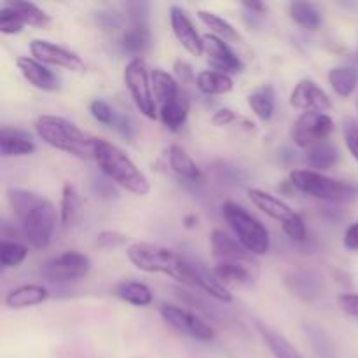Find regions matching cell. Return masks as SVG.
I'll return each instance as SVG.
<instances>
[{
    "label": "cell",
    "instance_id": "cell-20",
    "mask_svg": "<svg viewBox=\"0 0 358 358\" xmlns=\"http://www.w3.org/2000/svg\"><path fill=\"white\" fill-rule=\"evenodd\" d=\"M35 152V143L28 133L21 129L7 128L0 129V154L3 157L30 156Z\"/></svg>",
    "mask_w": 358,
    "mask_h": 358
},
{
    "label": "cell",
    "instance_id": "cell-49",
    "mask_svg": "<svg viewBox=\"0 0 358 358\" xmlns=\"http://www.w3.org/2000/svg\"><path fill=\"white\" fill-rule=\"evenodd\" d=\"M357 58H358V49H357Z\"/></svg>",
    "mask_w": 358,
    "mask_h": 358
},
{
    "label": "cell",
    "instance_id": "cell-24",
    "mask_svg": "<svg viewBox=\"0 0 358 358\" xmlns=\"http://www.w3.org/2000/svg\"><path fill=\"white\" fill-rule=\"evenodd\" d=\"M168 163L170 168L178 175L180 178L189 182H199L203 178L201 170H199L198 164L194 163L191 156L187 154V150L180 145H171L168 150Z\"/></svg>",
    "mask_w": 358,
    "mask_h": 358
},
{
    "label": "cell",
    "instance_id": "cell-18",
    "mask_svg": "<svg viewBox=\"0 0 358 358\" xmlns=\"http://www.w3.org/2000/svg\"><path fill=\"white\" fill-rule=\"evenodd\" d=\"M17 70L21 76L34 87L42 91H56L59 87V79L44 65L31 56H20L16 59Z\"/></svg>",
    "mask_w": 358,
    "mask_h": 358
},
{
    "label": "cell",
    "instance_id": "cell-15",
    "mask_svg": "<svg viewBox=\"0 0 358 358\" xmlns=\"http://www.w3.org/2000/svg\"><path fill=\"white\" fill-rule=\"evenodd\" d=\"M203 45H205V55L206 59H208V65L215 72L231 76V73H240L243 70V62L227 45L226 41L212 34H206L203 35Z\"/></svg>",
    "mask_w": 358,
    "mask_h": 358
},
{
    "label": "cell",
    "instance_id": "cell-47",
    "mask_svg": "<svg viewBox=\"0 0 358 358\" xmlns=\"http://www.w3.org/2000/svg\"><path fill=\"white\" fill-rule=\"evenodd\" d=\"M245 9L252 10V13H257V14H264L268 10V7L264 6L262 2H243Z\"/></svg>",
    "mask_w": 358,
    "mask_h": 358
},
{
    "label": "cell",
    "instance_id": "cell-28",
    "mask_svg": "<svg viewBox=\"0 0 358 358\" xmlns=\"http://www.w3.org/2000/svg\"><path fill=\"white\" fill-rule=\"evenodd\" d=\"M6 6H9L28 27L48 28L51 24V16L44 9L35 6L34 2H27V0H7Z\"/></svg>",
    "mask_w": 358,
    "mask_h": 358
},
{
    "label": "cell",
    "instance_id": "cell-39",
    "mask_svg": "<svg viewBox=\"0 0 358 358\" xmlns=\"http://www.w3.org/2000/svg\"><path fill=\"white\" fill-rule=\"evenodd\" d=\"M343 135H345V143L350 154L358 161V121L346 119L345 124H343Z\"/></svg>",
    "mask_w": 358,
    "mask_h": 358
},
{
    "label": "cell",
    "instance_id": "cell-11",
    "mask_svg": "<svg viewBox=\"0 0 358 358\" xmlns=\"http://www.w3.org/2000/svg\"><path fill=\"white\" fill-rule=\"evenodd\" d=\"M334 129L331 115L322 112H306L297 117L292 126V140L301 149H310L317 143L327 142Z\"/></svg>",
    "mask_w": 358,
    "mask_h": 358
},
{
    "label": "cell",
    "instance_id": "cell-48",
    "mask_svg": "<svg viewBox=\"0 0 358 358\" xmlns=\"http://www.w3.org/2000/svg\"><path fill=\"white\" fill-rule=\"evenodd\" d=\"M357 110H358V98H357Z\"/></svg>",
    "mask_w": 358,
    "mask_h": 358
},
{
    "label": "cell",
    "instance_id": "cell-23",
    "mask_svg": "<svg viewBox=\"0 0 358 358\" xmlns=\"http://www.w3.org/2000/svg\"><path fill=\"white\" fill-rule=\"evenodd\" d=\"M48 297V289H44L42 285H35V283H28V285L16 287V289L7 294L6 306L10 308V310H23V308L38 306Z\"/></svg>",
    "mask_w": 358,
    "mask_h": 358
},
{
    "label": "cell",
    "instance_id": "cell-14",
    "mask_svg": "<svg viewBox=\"0 0 358 358\" xmlns=\"http://www.w3.org/2000/svg\"><path fill=\"white\" fill-rule=\"evenodd\" d=\"M289 101L294 108L301 110L303 114H306V112L325 114L332 108L329 94L313 79H301L290 93Z\"/></svg>",
    "mask_w": 358,
    "mask_h": 358
},
{
    "label": "cell",
    "instance_id": "cell-32",
    "mask_svg": "<svg viewBox=\"0 0 358 358\" xmlns=\"http://www.w3.org/2000/svg\"><path fill=\"white\" fill-rule=\"evenodd\" d=\"M248 107L261 121H269L275 114V90L271 86H262L248 94Z\"/></svg>",
    "mask_w": 358,
    "mask_h": 358
},
{
    "label": "cell",
    "instance_id": "cell-31",
    "mask_svg": "<svg viewBox=\"0 0 358 358\" xmlns=\"http://www.w3.org/2000/svg\"><path fill=\"white\" fill-rule=\"evenodd\" d=\"M329 84L343 98H348L358 86V70L353 66H334L329 72Z\"/></svg>",
    "mask_w": 358,
    "mask_h": 358
},
{
    "label": "cell",
    "instance_id": "cell-6",
    "mask_svg": "<svg viewBox=\"0 0 358 358\" xmlns=\"http://www.w3.org/2000/svg\"><path fill=\"white\" fill-rule=\"evenodd\" d=\"M222 217L233 229L236 240L250 252L252 255H264L269 252V231L264 224L252 215L247 208L234 201H226L222 205Z\"/></svg>",
    "mask_w": 358,
    "mask_h": 358
},
{
    "label": "cell",
    "instance_id": "cell-29",
    "mask_svg": "<svg viewBox=\"0 0 358 358\" xmlns=\"http://www.w3.org/2000/svg\"><path fill=\"white\" fill-rule=\"evenodd\" d=\"M217 278L224 283V285H238V287H250L254 283L255 275L257 273L250 268H245L240 264H226L220 262L213 269Z\"/></svg>",
    "mask_w": 358,
    "mask_h": 358
},
{
    "label": "cell",
    "instance_id": "cell-40",
    "mask_svg": "<svg viewBox=\"0 0 358 358\" xmlns=\"http://www.w3.org/2000/svg\"><path fill=\"white\" fill-rule=\"evenodd\" d=\"M91 189H93V194L100 199H115L119 196L114 182L107 177L93 178V182H91Z\"/></svg>",
    "mask_w": 358,
    "mask_h": 358
},
{
    "label": "cell",
    "instance_id": "cell-45",
    "mask_svg": "<svg viewBox=\"0 0 358 358\" xmlns=\"http://www.w3.org/2000/svg\"><path fill=\"white\" fill-rule=\"evenodd\" d=\"M343 243H345V247L348 248V250L358 252V222L352 224V226L345 231Z\"/></svg>",
    "mask_w": 358,
    "mask_h": 358
},
{
    "label": "cell",
    "instance_id": "cell-5",
    "mask_svg": "<svg viewBox=\"0 0 358 358\" xmlns=\"http://www.w3.org/2000/svg\"><path fill=\"white\" fill-rule=\"evenodd\" d=\"M290 184L297 191L329 203H350L358 198V185L352 182L336 180L315 170H292Z\"/></svg>",
    "mask_w": 358,
    "mask_h": 358
},
{
    "label": "cell",
    "instance_id": "cell-38",
    "mask_svg": "<svg viewBox=\"0 0 358 358\" xmlns=\"http://www.w3.org/2000/svg\"><path fill=\"white\" fill-rule=\"evenodd\" d=\"M24 27H27V24L23 23V20H21L9 6L3 3V6L0 7V31H2L3 35H16L20 34Z\"/></svg>",
    "mask_w": 358,
    "mask_h": 358
},
{
    "label": "cell",
    "instance_id": "cell-17",
    "mask_svg": "<svg viewBox=\"0 0 358 358\" xmlns=\"http://www.w3.org/2000/svg\"><path fill=\"white\" fill-rule=\"evenodd\" d=\"M285 287L297 299L311 303L324 292V276L315 269H296L287 275Z\"/></svg>",
    "mask_w": 358,
    "mask_h": 358
},
{
    "label": "cell",
    "instance_id": "cell-25",
    "mask_svg": "<svg viewBox=\"0 0 358 358\" xmlns=\"http://www.w3.org/2000/svg\"><path fill=\"white\" fill-rule=\"evenodd\" d=\"M257 331L261 334L262 341L266 343V346L269 348L271 355L275 358H304L299 353V350L292 345L287 338H283L282 334H278L276 331H273L268 325L257 324Z\"/></svg>",
    "mask_w": 358,
    "mask_h": 358
},
{
    "label": "cell",
    "instance_id": "cell-36",
    "mask_svg": "<svg viewBox=\"0 0 358 358\" xmlns=\"http://www.w3.org/2000/svg\"><path fill=\"white\" fill-rule=\"evenodd\" d=\"M27 257L28 248L24 245L16 243V241L2 240V243H0V266L3 269L17 268L20 264H23Z\"/></svg>",
    "mask_w": 358,
    "mask_h": 358
},
{
    "label": "cell",
    "instance_id": "cell-21",
    "mask_svg": "<svg viewBox=\"0 0 358 358\" xmlns=\"http://www.w3.org/2000/svg\"><path fill=\"white\" fill-rule=\"evenodd\" d=\"M194 289H199L210 296L212 299L219 301V303H233V296H231L229 289L220 282L215 276V273L208 271L205 266L196 264L194 262Z\"/></svg>",
    "mask_w": 358,
    "mask_h": 358
},
{
    "label": "cell",
    "instance_id": "cell-46",
    "mask_svg": "<svg viewBox=\"0 0 358 358\" xmlns=\"http://www.w3.org/2000/svg\"><path fill=\"white\" fill-rule=\"evenodd\" d=\"M96 23L100 24L103 30H115V28H119V17L110 13H98Z\"/></svg>",
    "mask_w": 358,
    "mask_h": 358
},
{
    "label": "cell",
    "instance_id": "cell-34",
    "mask_svg": "<svg viewBox=\"0 0 358 358\" xmlns=\"http://www.w3.org/2000/svg\"><path fill=\"white\" fill-rule=\"evenodd\" d=\"M289 10L290 17H292L299 27L308 28V30H318L322 21H324L318 7L311 2H292L290 3Z\"/></svg>",
    "mask_w": 358,
    "mask_h": 358
},
{
    "label": "cell",
    "instance_id": "cell-42",
    "mask_svg": "<svg viewBox=\"0 0 358 358\" xmlns=\"http://www.w3.org/2000/svg\"><path fill=\"white\" fill-rule=\"evenodd\" d=\"M338 306L343 313L358 318V294H341L338 296Z\"/></svg>",
    "mask_w": 358,
    "mask_h": 358
},
{
    "label": "cell",
    "instance_id": "cell-41",
    "mask_svg": "<svg viewBox=\"0 0 358 358\" xmlns=\"http://www.w3.org/2000/svg\"><path fill=\"white\" fill-rule=\"evenodd\" d=\"M128 236L119 231H101L96 236V247L100 248H117L126 245Z\"/></svg>",
    "mask_w": 358,
    "mask_h": 358
},
{
    "label": "cell",
    "instance_id": "cell-2",
    "mask_svg": "<svg viewBox=\"0 0 358 358\" xmlns=\"http://www.w3.org/2000/svg\"><path fill=\"white\" fill-rule=\"evenodd\" d=\"M126 254L129 262L140 271L161 273L171 276L182 285L194 287V262L171 248L154 243H133Z\"/></svg>",
    "mask_w": 358,
    "mask_h": 358
},
{
    "label": "cell",
    "instance_id": "cell-10",
    "mask_svg": "<svg viewBox=\"0 0 358 358\" xmlns=\"http://www.w3.org/2000/svg\"><path fill=\"white\" fill-rule=\"evenodd\" d=\"M90 269L91 261L86 254H80L77 250H66L45 262L41 268V275L48 282L66 283L84 278Z\"/></svg>",
    "mask_w": 358,
    "mask_h": 358
},
{
    "label": "cell",
    "instance_id": "cell-22",
    "mask_svg": "<svg viewBox=\"0 0 358 358\" xmlns=\"http://www.w3.org/2000/svg\"><path fill=\"white\" fill-rule=\"evenodd\" d=\"M150 28L147 21H138V23H129L122 34L121 45L126 52L133 55V58H143V52L149 51L150 48Z\"/></svg>",
    "mask_w": 358,
    "mask_h": 358
},
{
    "label": "cell",
    "instance_id": "cell-43",
    "mask_svg": "<svg viewBox=\"0 0 358 358\" xmlns=\"http://www.w3.org/2000/svg\"><path fill=\"white\" fill-rule=\"evenodd\" d=\"M175 73H177V77L182 80V83H194L196 84V77H194V73H192V66L189 65V63L182 62V59L175 62Z\"/></svg>",
    "mask_w": 358,
    "mask_h": 358
},
{
    "label": "cell",
    "instance_id": "cell-13",
    "mask_svg": "<svg viewBox=\"0 0 358 358\" xmlns=\"http://www.w3.org/2000/svg\"><path fill=\"white\" fill-rule=\"evenodd\" d=\"M212 241V252L213 257L220 262H226V264H240L245 268H250L257 273V262H255L254 255L236 240L231 234H227L226 231L215 229L210 236Z\"/></svg>",
    "mask_w": 358,
    "mask_h": 358
},
{
    "label": "cell",
    "instance_id": "cell-9",
    "mask_svg": "<svg viewBox=\"0 0 358 358\" xmlns=\"http://www.w3.org/2000/svg\"><path fill=\"white\" fill-rule=\"evenodd\" d=\"M159 313L161 317H163V320L166 322L173 331L185 336V338L196 339V341L201 343H208L215 339V331H213L212 325L206 324L205 318L192 313V311L185 310V308L163 303L159 308Z\"/></svg>",
    "mask_w": 358,
    "mask_h": 358
},
{
    "label": "cell",
    "instance_id": "cell-44",
    "mask_svg": "<svg viewBox=\"0 0 358 358\" xmlns=\"http://www.w3.org/2000/svg\"><path fill=\"white\" fill-rule=\"evenodd\" d=\"M234 121H236V114H234L231 108H220V110H217L212 117L213 124L220 126V128H222V126H229L231 122Z\"/></svg>",
    "mask_w": 358,
    "mask_h": 358
},
{
    "label": "cell",
    "instance_id": "cell-37",
    "mask_svg": "<svg viewBox=\"0 0 358 358\" xmlns=\"http://www.w3.org/2000/svg\"><path fill=\"white\" fill-rule=\"evenodd\" d=\"M90 114L93 115L94 121L101 122L105 126H110V128L117 129V126L121 124L122 115L115 112V108L108 103L103 98H96L90 103Z\"/></svg>",
    "mask_w": 358,
    "mask_h": 358
},
{
    "label": "cell",
    "instance_id": "cell-26",
    "mask_svg": "<svg viewBox=\"0 0 358 358\" xmlns=\"http://www.w3.org/2000/svg\"><path fill=\"white\" fill-rule=\"evenodd\" d=\"M117 299L124 301V303L133 304V306H149L152 303V292H150L149 287L145 283L140 282H131V280H126V282H119L117 285L112 290Z\"/></svg>",
    "mask_w": 358,
    "mask_h": 358
},
{
    "label": "cell",
    "instance_id": "cell-35",
    "mask_svg": "<svg viewBox=\"0 0 358 358\" xmlns=\"http://www.w3.org/2000/svg\"><path fill=\"white\" fill-rule=\"evenodd\" d=\"M80 212V196L72 184L63 185L62 205H59V217H62L63 226H70L76 222L77 215Z\"/></svg>",
    "mask_w": 358,
    "mask_h": 358
},
{
    "label": "cell",
    "instance_id": "cell-8",
    "mask_svg": "<svg viewBox=\"0 0 358 358\" xmlns=\"http://www.w3.org/2000/svg\"><path fill=\"white\" fill-rule=\"evenodd\" d=\"M124 83L140 114L157 119V105L152 91V77L145 58H131L124 66Z\"/></svg>",
    "mask_w": 358,
    "mask_h": 358
},
{
    "label": "cell",
    "instance_id": "cell-33",
    "mask_svg": "<svg viewBox=\"0 0 358 358\" xmlns=\"http://www.w3.org/2000/svg\"><path fill=\"white\" fill-rule=\"evenodd\" d=\"M198 17L206 28H210V34L215 35V37L222 38V41H231V42L240 41V34L236 31V28H234L229 21L220 17L219 14L201 9L198 10Z\"/></svg>",
    "mask_w": 358,
    "mask_h": 358
},
{
    "label": "cell",
    "instance_id": "cell-7",
    "mask_svg": "<svg viewBox=\"0 0 358 358\" xmlns=\"http://www.w3.org/2000/svg\"><path fill=\"white\" fill-rule=\"evenodd\" d=\"M248 198H250V201L254 203L259 210H262L266 215L282 224L283 233H285L290 240L306 241L308 231L306 226H304L303 217L297 212H294L283 199L271 194V192L262 191V189H250V191H248Z\"/></svg>",
    "mask_w": 358,
    "mask_h": 358
},
{
    "label": "cell",
    "instance_id": "cell-27",
    "mask_svg": "<svg viewBox=\"0 0 358 358\" xmlns=\"http://www.w3.org/2000/svg\"><path fill=\"white\" fill-rule=\"evenodd\" d=\"M196 87L203 94H227L233 91L234 83L227 73L215 72V70H203L196 76Z\"/></svg>",
    "mask_w": 358,
    "mask_h": 358
},
{
    "label": "cell",
    "instance_id": "cell-3",
    "mask_svg": "<svg viewBox=\"0 0 358 358\" xmlns=\"http://www.w3.org/2000/svg\"><path fill=\"white\" fill-rule=\"evenodd\" d=\"M35 131L42 142L49 147L77 159H94V143L96 136L87 135L76 122L62 115H41L35 121Z\"/></svg>",
    "mask_w": 358,
    "mask_h": 358
},
{
    "label": "cell",
    "instance_id": "cell-19",
    "mask_svg": "<svg viewBox=\"0 0 358 358\" xmlns=\"http://www.w3.org/2000/svg\"><path fill=\"white\" fill-rule=\"evenodd\" d=\"M150 77H152V91H154V98H156V105L157 110L166 105L175 103L180 98L185 96L184 91L180 90V84L178 80L175 79L173 76H170L168 72L161 69H154L150 72Z\"/></svg>",
    "mask_w": 358,
    "mask_h": 358
},
{
    "label": "cell",
    "instance_id": "cell-4",
    "mask_svg": "<svg viewBox=\"0 0 358 358\" xmlns=\"http://www.w3.org/2000/svg\"><path fill=\"white\" fill-rule=\"evenodd\" d=\"M94 163L101 173L110 178L115 185L126 189L135 196H147L150 192V184L140 168L129 159L124 150L110 143L108 140L96 138L94 143Z\"/></svg>",
    "mask_w": 358,
    "mask_h": 358
},
{
    "label": "cell",
    "instance_id": "cell-12",
    "mask_svg": "<svg viewBox=\"0 0 358 358\" xmlns=\"http://www.w3.org/2000/svg\"><path fill=\"white\" fill-rule=\"evenodd\" d=\"M30 52L31 58L44 63L45 66L52 65L58 69L72 70V72H80L86 66L84 59L76 51H70V49L52 44L49 41H42V38H35L30 42Z\"/></svg>",
    "mask_w": 358,
    "mask_h": 358
},
{
    "label": "cell",
    "instance_id": "cell-1",
    "mask_svg": "<svg viewBox=\"0 0 358 358\" xmlns=\"http://www.w3.org/2000/svg\"><path fill=\"white\" fill-rule=\"evenodd\" d=\"M7 201L21 227L24 240L35 248H45L51 243L58 212L44 196L27 189H9Z\"/></svg>",
    "mask_w": 358,
    "mask_h": 358
},
{
    "label": "cell",
    "instance_id": "cell-30",
    "mask_svg": "<svg viewBox=\"0 0 358 358\" xmlns=\"http://www.w3.org/2000/svg\"><path fill=\"white\" fill-rule=\"evenodd\" d=\"M339 161V150L338 147H334L329 142L317 143V145L310 147L306 152V163L311 168H315V171H325L329 168L334 166Z\"/></svg>",
    "mask_w": 358,
    "mask_h": 358
},
{
    "label": "cell",
    "instance_id": "cell-16",
    "mask_svg": "<svg viewBox=\"0 0 358 358\" xmlns=\"http://www.w3.org/2000/svg\"><path fill=\"white\" fill-rule=\"evenodd\" d=\"M170 24L173 35L177 41L180 42L182 48L192 56H201L205 52V45H203V37L198 34L192 21L185 14V10L178 6L170 7Z\"/></svg>",
    "mask_w": 358,
    "mask_h": 358
}]
</instances>
